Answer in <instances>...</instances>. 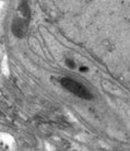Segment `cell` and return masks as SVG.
<instances>
[{
  "label": "cell",
  "mask_w": 130,
  "mask_h": 151,
  "mask_svg": "<svg viewBox=\"0 0 130 151\" xmlns=\"http://www.w3.org/2000/svg\"><path fill=\"white\" fill-rule=\"evenodd\" d=\"M61 86L66 88L68 91H70L71 93L76 94V96H79L81 99H85V100H90L92 99L91 92L84 87L83 84L79 83L76 80H72L70 78H62L61 79Z\"/></svg>",
  "instance_id": "obj_1"
}]
</instances>
